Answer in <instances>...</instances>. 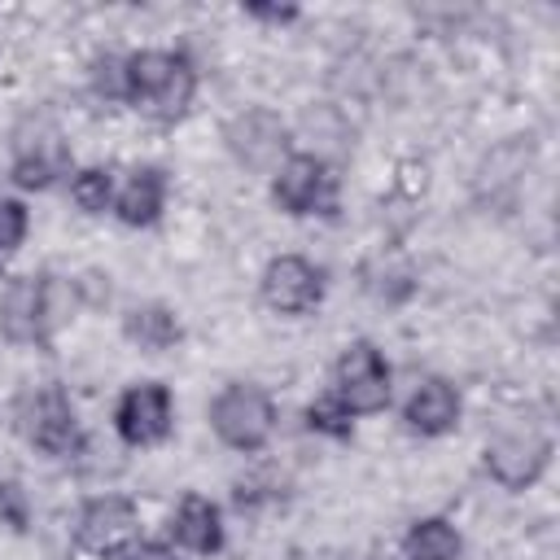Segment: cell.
Segmentation results:
<instances>
[{
    "mask_svg": "<svg viewBox=\"0 0 560 560\" xmlns=\"http://www.w3.org/2000/svg\"><path fill=\"white\" fill-rule=\"evenodd\" d=\"M197 96V70L184 52L140 48L122 57V101L158 122H175Z\"/></svg>",
    "mask_w": 560,
    "mask_h": 560,
    "instance_id": "obj_1",
    "label": "cell"
},
{
    "mask_svg": "<svg viewBox=\"0 0 560 560\" xmlns=\"http://www.w3.org/2000/svg\"><path fill=\"white\" fill-rule=\"evenodd\" d=\"M74 319V284L57 276H22L0 293V332L13 346H48Z\"/></svg>",
    "mask_w": 560,
    "mask_h": 560,
    "instance_id": "obj_2",
    "label": "cell"
},
{
    "mask_svg": "<svg viewBox=\"0 0 560 560\" xmlns=\"http://www.w3.org/2000/svg\"><path fill=\"white\" fill-rule=\"evenodd\" d=\"M210 429L232 451H262L276 429V402L249 381H232L210 402Z\"/></svg>",
    "mask_w": 560,
    "mask_h": 560,
    "instance_id": "obj_3",
    "label": "cell"
},
{
    "mask_svg": "<svg viewBox=\"0 0 560 560\" xmlns=\"http://www.w3.org/2000/svg\"><path fill=\"white\" fill-rule=\"evenodd\" d=\"M551 464V433L538 420H516L486 442V472L503 490L534 486Z\"/></svg>",
    "mask_w": 560,
    "mask_h": 560,
    "instance_id": "obj_4",
    "label": "cell"
},
{
    "mask_svg": "<svg viewBox=\"0 0 560 560\" xmlns=\"http://www.w3.org/2000/svg\"><path fill=\"white\" fill-rule=\"evenodd\" d=\"M18 433H22L35 451H44V455H52V459L74 455L79 442H83L66 389L52 385V381H48V385H35V389H26V394L18 398Z\"/></svg>",
    "mask_w": 560,
    "mask_h": 560,
    "instance_id": "obj_5",
    "label": "cell"
},
{
    "mask_svg": "<svg viewBox=\"0 0 560 560\" xmlns=\"http://www.w3.org/2000/svg\"><path fill=\"white\" fill-rule=\"evenodd\" d=\"M337 389L332 398L350 416H376L389 407V363L372 341H350L332 368Z\"/></svg>",
    "mask_w": 560,
    "mask_h": 560,
    "instance_id": "obj_6",
    "label": "cell"
},
{
    "mask_svg": "<svg viewBox=\"0 0 560 560\" xmlns=\"http://www.w3.org/2000/svg\"><path fill=\"white\" fill-rule=\"evenodd\" d=\"M66 171H70V144H66L61 127L48 118H26L13 131V166H9L13 184L18 188H48Z\"/></svg>",
    "mask_w": 560,
    "mask_h": 560,
    "instance_id": "obj_7",
    "label": "cell"
},
{
    "mask_svg": "<svg viewBox=\"0 0 560 560\" xmlns=\"http://www.w3.org/2000/svg\"><path fill=\"white\" fill-rule=\"evenodd\" d=\"M171 424L175 411H171V389L162 381L131 385L114 407V429L127 446H158L171 438Z\"/></svg>",
    "mask_w": 560,
    "mask_h": 560,
    "instance_id": "obj_8",
    "label": "cell"
},
{
    "mask_svg": "<svg viewBox=\"0 0 560 560\" xmlns=\"http://www.w3.org/2000/svg\"><path fill=\"white\" fill-rule=\"evenodd\" d=\"M271 197L284 214H332V175L315 153H289L276 166Z\"/></svg>",
    "mask_w": 560,
    "mask_h": 560,
    "instance_id": "obj_9",
    "label": "cell"
},
{
    "mask_svg": "<svg viewBox=\"0 0 560 560\" xmlns=\"http://www.w3.org/2000/svg\"><path fill=\"white\" fill-rule=\"evenodd\" d=\"M223 140H228V149H232V158H236L241 166H249V171H271V166H280V158H284V149H289V127H284V118H280L276 109L254 105V109H241V114L228 122Z\"/></svg>",
    "mask_w": 560,
    "mask_h": 560,
    "instance_id": "obj_10",
    "label": "cell"
},
{
    "mask_svg": "<svg viewBox=\"0 0 560 560\" xmlns=\"http://www.w3.org/2000/svg\"><path fill=\"white\" fill-rule=\"evenodd\" d=\"M258 289H262V302H267L276 315H306V311H315L319 298H324L319 271H315L306 258H298V254L271 258Z\"/></svg>",
    "mask_w": 560,
    "mask_h": 560,
    "instance_id": "obj_11",
    "label": "cell"
},
{
    "mask_svg": "<svg viewBox=\"0 0 560 560\" xmlns=\"http://www.w3.org/2000/svg\"><path fill=\"white\" fill-rule=\"evenodd\" d=\"M136 521H140V512L127 494H96L74 516V547L92 551V556H105V551H114L118 542L131 538Z\"/></svg>",
    "mask_w": 560,
    "mask_h": 560,
    "instance_id": "obj_12",
    "label": "cell"
},
{
    "mask_svg": "<svg viewBox=\"0 0 560 560\" xmlns=\"http://www.w3.org/2000/svg\"><path fill=\"white\" fill-rule=\"evenodd\" d=\"M402 420H407V429L420 433V438H442V433H451V429L459 424V394H455V385L442 381V376H429L424 385L411 389V398H407V407H402Z\"/></svg>",
    "mask_w": 560,
    "mask_h": 560,
    "instance_id": "obj_13",
    "label": "cell"
},
{
    "mask_svg": "<svg viewBox=\"0 0 560 560\" xmlns=\"http://www.w3.org/2000/svg\"><path fill=\"white\" fill-rule=\"evenodd\" d=\"M171 538L192 556H214L223 547V516L206 494H184L171 516Z\"/></svg>",
    "mask_w": 560,
    "mask_h": 560,
    "instance_id": "obj_14",
    "label": "cell"
},
{
    "mask_svg": "<svg viewBox=\"0 0 560 560\" xmlns=\"http://www.w3.org/2000/svg\"><path fill=\"white\" fill-rule=\"evenodd\" d=\"M118 219L127 223V228H149V223H158V214H162V206H166V175L158 171V166H140L131 179H127V188L118 192Z\"/></svg>",
    "mask_w": 560,
    "mask_h": 560,
    "instance_id": "obj_15",
    "label": "cell"
},
{
    "mask_svg": "<svg viewBox=\"0 0 560 560\" xmlns=\"http://www.w3.org/2000/svg\"><path fill=\"white\" fill-rule=\"evenodd\" d=\"M122 332H127V341H136L140 350L162 354V350H171V346L184 337V324H179V315H175L171 306L144 302V306H131V311L122 315Z\"/></svg>",
    "mask_w": 560,
    "mask_h": 560,
    "instance_id": "obj_16",
    "label": "cell"
},
{
    "mask_svg": "<svg viewBox=\"0 0 560 560\" xmlns=\"http://www.w3.org/2000/svg\"><path fill=\"white\" fill-rule=\"evenodd\" d=\"M529 158H534V144H525V140L499 144V149L481 162V171H477V192H486V188H490V197L512 192V188L521 184V175L529 171Z\"/></svg>",
    "mask_w": 560,
    "mask_h": 560,
    "instance_id": "obj_17",
    "label": "cell"
},
{
    "mask_svg": "<svg viewBox=\"0 0 560 560\" xmlns=\"http://www.w3.org/2000/svg\"><path fill=\"white\" fill-rule=\"evenodd\" d=\"M459 551H464V538H459V529H455L451 521H442V516L416 521V525L407 529V538H402V556H407V560H459Z\"/></svg>",
    "mask_w": 560,
    "mask_h": 560,
    "instance_id": "obj_18",
    "label": "cell"
},
{
    "mask_svg": "<svg viewBox=\"0 0 560 560\" xmlns=\"http://www.w3.org/2000/svg\"><path fill=\"white\" fill-rule=\"evenodd\" d=\"M70 201H74L83 214H105V210L114 206V179H109V171H101V166L79 171V175L70 179Z\"/></svg>",
    "mask_w": 560,
    "mask_h": 560,
    "instance_id": "obj_19",
    "label": "cell"
},
{
    "mask_svg": "<svg viewBox=\"0 0 560 560\" xmlns=\"http://www.w3.org/2000/svg\"><path fill=\"white\" fill-rule=\"evenodd\" d=\"M306 424H311L315 433H328V438H350V411H346L332 394H324V398H315V402L306 407Z\"/></svg>",
    "mask_w": 560,
    "mask_h": 560,
    "instance_id": "obj_20",
    "label": "cell"
},
{
    "mask_svg": "<svg viewBox=\"0 0 560 560\" xmlns=\"http://www.w3.org/2000/svg\"><path fill=\"white\" fill-rule=\"evenodd\" d=\"M26 223H31V214H26V206L18 201V197H0V262L22 245V236H26Z\"/></svg>",
    "mask_w": 560,
    "mask_h": 560,
    "instance_id": "obj_21",
    "label": "cell"
},
{
    "mask_svg": "<svg viewBox=\"0 0 560 560\" xmlns=\"http://www.w3.org/2000/svg\"><path fill=\"white\" fill-rule=\"evenodd\" d=\"M0 521H4L9 529H18V534L31 525V499H26V490H22L13 477L0 481Z\"/></svg>",
    "mask_w": 560,
    "mask_h": 560,
    "instance_id": "obj_22",
    "label": "cell"
},
{
    "mask_svg": "<svg viewBox=\"0 0 560 560\" xmlns=\"http://www.w3.org/2000/svg\"><path fill=\"white\" fill-rule=\"evenodd\" d=\"M105 560H175V551L153 538H127L114 551H105Z\"/></svg>",
    "mask_w": 560,
    "mask_h": 560,
    "instance_id": "obj_23",
    "label": "cell"
},
{
    "mask_svg": "<svg viewBox=\"0 0 560 560\" xmlns=\"http://www.w3.org/2000/svg\"><path fill=\"white\" fill-rule=\"evenodd\" d=\"M92 83H96V92L105 96V101H122V57H101L96 61V70H92Z\"/></svg>",
    "mask_w": 560,
    "mask_h": 560,
    "instance_id": "obj_24",
    "label": "cell"
},
{
    "mask_svg": "<svg viewBox=\"0 0 560 560\" xmlns=\"http://www.w3.org/2000/svg\"><path fill=\"white\" fill-rule=\"evenodd\" d=\"M245 13L258 18V22H276V26H284V22L298 18V4H262V0H249Z\"/></svg>",
    "mask_w": 560,
    "mask_h": 560,
    "instance_id": "obj_25",
    "label": "cell"
}]
</instances>
